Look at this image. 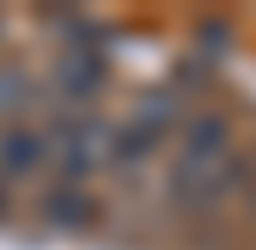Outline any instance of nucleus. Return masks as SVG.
Listing matches in <instances>:
<instances>
[{
	"instance_id": "obj_3",
	"label": "nucleus",
	"mask_w": 256,
	"mask_h": 250,
	"mask_svg": "<svg viewBox=\"0 0 256 250\" xmlns=\"http://www.w3.org/2000/svg\"><path fill=\"white\" fill-rule=\"evenodd\" d=\"M45 161H50V139L39 128H17L12 122V128L0 134V178L6 184H28Z\"/></svg>"
},
{
	"instance_id": "obj_4",
	"label": "nucleus",
	"mask_w": 256,
	"mask_h": 250,
	"mask_svg": "<svg viewBox=\"0 0 256 250\" xmlns=\"http://www.w3.org/2000/svg\"><path fill=\"white\" fill-rule=\"evenodd\" d=\"M56 83H62V95L90 100V89L100 83V61H95V56H84V50H67L62 67H56Z\"/></svg>"
},
{
	"instance_id": "obj_1",
	"label": "nucleus",
	"mask_w": 256,
	"mask_h": 250,
	"mask_svg": "<svg viewBox=\"0 0 256 250\" xmlns=\"http://www.w3.org/2000/svg\"><path fill=\"white\" fill-rule=\"evenodd\" d=\"M223 161H228V122L223 117H200L190 139H184V156H178V189H206L218 195L223 184Z\"/></svg>"
},
{
	"instance_id": "obj_2",
	"label": "nucleus",
	"mask_w": 256,
	"mask_h": 250,
	"mask_svg": "<svg viewBox=\"0 0 256 250\" xmlns=\"http://www.w3.org/2000/svg\"><path fill=\"white\" fill-rule=\"evenodd\" d=\"M56 161H62V173L72 184L90 178L95 167L112 161V134L100 128V122H67V128L56 134Z\"/></svg>"
},
{
	"instance_id": "obj_6",
	"label": "nucleus",
	"mask_w": 256,
	"mask_h": 250,
	"mask_svg": "<svg viewBox=\"0 0 256 250\" xmlns=\"http://www.w3.org/2000/svg\"><path fill=\"white\" fill-rule=\"evenodd\" d=\"M22 95H28V78H22V72H0V117L17 111V106H22Z\"/></svg>"
},
{
	"instance_id": "obj_5",
	"label": "nucleus",
	"mask_w": 256,
	"mask_h": 250,
	"mask_svg": "<svg viewBox=\"0 0 256 250\" xmlns=\"http://www.w3.org/2000/svg\"><path fill=\"white\" fill-rule=\"evenodd\" d=\"M90 212H95V206H90V195H84L78 184H62V189L45 200V217H50L56 228H84V223H90Z\"/></svg>"
}]
</instances>
